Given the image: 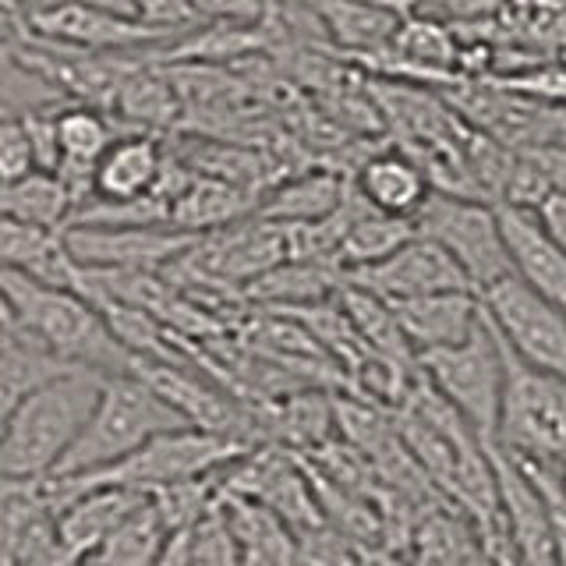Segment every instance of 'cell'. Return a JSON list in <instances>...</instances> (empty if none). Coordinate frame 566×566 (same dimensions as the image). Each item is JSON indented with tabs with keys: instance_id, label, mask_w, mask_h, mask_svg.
<instances>
[{
	"instance_id": "cb8c5ba5",
	"label": "cell",
	"mask_w": 566,
	"mask_h": 566,
	"mask_svg": "<svg viewBox=\"0 0 566 566\" xmlns=\"http://www.w3.org/2000/svg\"><path fill=\"white\" fill-rule=\"evenodd\" d=\"M0 212L25 227L61 234L75 212V195L61 181V174L32 170L18 181L0 185Z\"/></svg>"
},
{
	"instance_id": "d4e9b609",
	"label": "cell",
	"mask_w": 566,
	"mask_h": 566,
	"mask_svg": "<svg viewBox=\"0 0 566 566\" xmlns=\"http://www.w3.org/2000/svg\"><path fill=\"white\" fill-rule=\"evenodd\" d=\"M170 538H174V531L167 527L164 513H159L153 495L146 492L142 503L106 535V542L85 563L88 566H153L164 556Z\"/></svg>"
},
{
	"instance_id": "44dd1931",
	"label": "cell",
	"mask_w": 566,
	"mask_h": 566,
	"mask_svg": "<svg viewBox=\"0 0 566 566\" xmlns=\"http://www.w3.org/2000/svg\"><path fill=\"white\" fill-rule=\"evenodd\" d=\"M259 206L255 191L238 188L223 181V177L199 174L188 177L185 188L177 191L170 206V227L188 230V234H209V230H223L244 217H252Z\"/></svg>"
},
{
	"instance_id": "7402d4cb",
	"label": "cell",
	"mask_w": 566,
	"mask_h": 566,
	"mask_svg": "<svg viewBox=\"0 0 566 566\" xmlns=\"http://www.w3.org/2000/svg\"><path fill=\"white\" fill-rule=\"evenodd\" d=\"M418 234L415 220L407 217H389V212L371 209L358 191L350 185L347 195V223L340 244H336V265L347 270H361V265H371L386 255H394L403 241H411Z\"/></svg>"
},
{
	"instance_id": "ac0fdd59",
	"label": "cell",
	"mask_w": 566,
	"mask_h": 566,
	"mask_svg": "<svg viewBox=\"0 0 566 566\" xmlns=\"http://www.w3.org/2000/svg\"><path fill=\"white\" fill-rule=\"evenodd\" d=\"M350 185L371 209L407 220H415L421 202L432 195L429 177L403 149H379L365 156L358 170H354Z\"/></svg>"
},
{
	"instance_id": "9a60e30c",
	"label": "cell",
	"mask_w": 566,
	"mask_h": 566,
	"mask_svg": "<svg viewBox=\"0 0 566 566\" xmlns=\"http://www.w3.org/2000/svg\"><path fill=\"white\" fill-rule=\"evenodd\" d=\"M389 305H394L397 323L415 354L460 344L482 323V301H478L474 291H439V294L389 301Z\"/></svg>"
},
{
	"instance_id": "4dcf8cb0",
	"label": "cell",
	"mask_w": 566,
	"mask_h": 566,
	"mask_svg": "<svg viewBox=\"0 0 566 566\" xmlns=\"http://www.w3.org/2000/svg\"><path fill=\"white\" fill-rule=\"evenodd\" d=\"M32 170H40V164H35L25 117L18 111H0V185L18 181Z\"/></svg>"
},
{
	"instance_id": "d6986e66",
	"label": "cell",
	"mask_w": 566,
	"mask_h": 566,
	"mask_svg": "<svg viewBox=\"0 0 566 566\" xmlns=\"http://www.w3.org/2000/svg\"><path fill=\"white\" fill-rule=\"evenodd\" d=\"M407 548H411L407 556L411 566H492L474 521L450 500L424 513Z\"/></svg>"
},
{
	"instance_id": "8992f818",
	"label": "cell",
	"mask_w": 566,
	"mask_h": 566,
	"mask_svg": "<svg viewBox=\"0 0 566 566\" xmlns=\"http://www.w3.org/2000/svg\"><path fill=\"white\" fill-rule=\"evenodd\" d=\"M418 234L432 238L453 255V262L468 273L474 291H485L489 283L513 273V262L506 252L500 209L468 195L432 191L415 212Z\"/></svg>"
},
{
	"instance_id": "ba28073f",
	"label": "cell",
	"mask_w": 566,
	"mask_h": 566,
	"mask_svg": "<svg viewBox=\"0 0 566 566\" xmlns=\"http://www.w3.org/2000/svg\"><path fill=\"white\" fill-rule=\"evenodd\" d=\"M25 35L93 53H135L146 46H170L177 35L114 14L93 0H50L25 11Z\"/></svg>"
},
{
	"instance_id": "d590c367",
	"label": "cell",
	"mask_w": 566,
	"mask_h": 566,
	"mask_svg": "<svg viewBox=\"0 0 566 566\" xmlns=\"http://www.w3.org/2000/svg\"><path fill=\"white\" fill-rule=\"evenodd\" d=\"M361 566H411L403 559V553H394V548H365Z\"/></svg>"
},
{
	"instance_id": "ffe728a7",
	"label": "cell",
	"mask_w": 566,
	"mask_h": 566,
	"mask_svg": "<svg viewBox=\"0 0 566 566\" xmlns=\"http://www.w3.org/2000/svg\"><path fill=\"white\" fill-rule=\"evenodd\" d=\"M223 517L238 538V566H297L294 531L270 506L220 489Z\"/></svg>"
},
{
	"instance_id": "2e32d148",
	"label": "cell",
	"mask_w": 566,
	"mask_h": 566,
	"mask_svg": "<svg viewBox=\"0 0 566 566\" xmlns=\"http://www.w3.org/2000/svg\"><path fill=\"white\" fill-rule=\"evenodd\" d=\"M167 170L164 142L153 132L117 135L93 170V199L99 202H132L156 191Z\"/></svg>"
},
{
	"instance_id": "30bf717a",
	"label": "cell",
	"mask_w": 566,
	"mask_h": 566,
	"mask_svg": "<svg viewBox=\"0 0 566 566\" xmlns=\"http://www.w3.org/2000/svg\"><path fill=\"white\" fill-rule=\"evenodd\" d=\"M344 280L379 294L382 301H403V297H421L439 291H474L468 273L453 262L447 248L424 234L403 241L394 255H386L379 262L361 265V270H347Z\"/></svg>"
},
{
	"instance_id": "277c9868",
	"label": "cell",
	"mask_w": 566,
	"mask_h": 566,
	"mask_svg": "<svg viewBox=\"0 0 566 566\" xmlns=\"http://www.w3.org/2000/svg\"><path fill=\"white\" fill-rule=\"evenodd\" d=\"M500 350H503V400H500V429H495L492 442H500L513 457L566 460V379L548 368L524 361L521 354H513L503 344V336H500Z\"/></svg>"
},
{
	"instance_id": "603a6c76",
	"label": "cell",
	"mask_w": 566,
	"mask_h": 566,
	"mask_svg": "<svg viewBox=\"0 0 566 566\" xmlns=\"http://www.w3.org/2000/svg\"><path fill=\"white\" fill-rule=\"evenodd\" d=\"M350 181L336 170H308L291 181L276 185L265 199H259L255 217L276 220V223H315L333 217L344 206Z\"/></svg>"
},
{
	"instance_id": "5b68a950",
	"label": "cell",
	"mask_w": 566,
	"mask_h": 566,
	"mask_svg": "<svg viewBox=\"0 0 566 566\" xmlns=\"http://www.w3.org/2000/svg\"><path fill=\"white\" fill-rule=\"evenodd\" d=\"M418 371L442 400L457 407V415L482 436V442L495 439L503 400V350L485 315L460 344L418 354Z\"/></svg>"
},
{
	"instance_id": "f1b7e54d",
	"label": "cell",
	"mask_w": 566,
	"mask_h": 566,
	"mask_svg": "<svg viewBox=\"0 0 566 566\" xmlns=\"http://www.w3.org/2000/svg\"><path fill=\"white\" fill-rule=\"evenodd\" d=\"M297 542V566H361L365 548L344 535L329 521H318L294 535Z\"/></svg>"
},
{
	"instance_id": "8fae6325",
	"label": "cell",
	"mask_w": 566,
	"mask_h": 566,
	"mask_svg": "<svg viewBox=\"0 0 566 566\" xmlns=\"http://www.w3.org/2000/svg\"><path fill=\"white\" fill-rule=\"evenodd\" d=\"M485 450H489L492 474H495L503 527L510 535L513 553H517V563L521 566H559L553 521H548L538 485L531 482L527 471L500 447V442H485Z\"/></svg>"
},
{
	"instance_id": "e575fe53",
	"label": "cell",
	"mask_w": 566,
	"mask_h": 566,
	"mask_svg": "<svg viewBox=\"0 0 566 566\" xmlns=\"http://www.w3.org/2000/svg\"><path fill=\"white\" fill-rule=\"evenodd\" d=\"M25 35V14L11 0H0V46H11Z\"/></svg>"
},
{
	"instance_id": "836d02e7",
	"label": "cell",
	"mask_w": 566,
	"mask_h": 566,
	"mask_svg": "<svg viewBox=\"0 0 566 566\" xmlns=\"http://www.w3.org/2000/svg\"><path fill=\"white\" fill-rule=\"evenodd\" d=\"M531 212L538 217V223H542L545 234L553 238V241L563 248V252H566V191H559V188H556V191H548L545 199H542L535 209H531Z\"/></svg>"
},
{
	"instance_id": "484cf974",
	"label": "cell",
	"mask_w": 566,
	"mask_h": 566,
	"mask_svg": "<svg viewBox=\"0 0 566 566\" xmlns=\"http://www.w3.org/2000/svg\"><path fill=\"white\" fill-rule=\"evenodd\" d=\"M111 114H117L120 120H128L135 132L159 135L177 117V93L156 67L138 61L128 75H124Z\"/></svg>"
},
{
	"instance_id": "ab89813d",
	"label": "cell",
	"mask_w": 566,
	"mask_h": 566,
	"mask_svg": "<svg viewBox=\"0 0 566 566\" xmlns=\"http://www.w3.org/2000/svg\"><path fill=\"white\" fill-rule=\"evenodd\" d=\"M0 111H8V106H4V103H0Z\"/></svg>"
},
{
	"instance_id": "8d00e7d4",
	"label": "cell",
	"mask_w": 566,
	"mask_h": 566,
	"mask_svg": "<svg viewBox=\"0 0 566 566\" xmlns=\"http://www.w3.org/2000/svg\"><path fill=\"white\" fill-rule=\"evenodd\" d=\"M153 566H188V556H185V542H181V531L167 542V548H164V556H159Z\"/></svg>"
},
{
	"instance_id": "1f68e13d",
	"label": "cell",
	"mask_w": 566,
	"mask_h": 566,
	"mask_svg": "<svg viewBox=\"0 0 566 566\" xmlns=\"http://www.w3.org/2000/svg\"><path fill=\"white\" fill-rule=\"evenodd\" d=\"M202 25H262L270 22L273 0H191Z\"/></svg>"
},
{
	"instance_id": "3957f363",
	"label": "cell",
	"mask_w": 566,
	"mask_h": 566,
	"mask_svg": "<svg viewBox=\"0 0 566 566\" xmlns=\"http://www.w3.org/2000/svg\"><path fill=\"white\" fill-rule=\"evenodd\" d=\"M181 424L185 418L138 371L103 376L93 415H88L78 439L71 442V450L61 457V464L53 468L50 478L111 468L120 457L135 453L142 442H149L167 429H181Z\"/></svg>"
},
{
	"instance_id": "9c48e42d",
	"label": "cell",
	"mask_w": 566,
	"mask_h": 566,
	"mask_svg": "<svg viewBox=\"0 0 566 566\" xmlns=\"http://www.w3.org/2000/svg\"><path fill=\"white\" fill-rule=\"evenodd\" d=\"M61 234L78 265L114 273H149V265L181 259L202 238L177 227H67Z\"/></svg>"
},
{
	"instance_id": "6da1fadb",
	"label": "cell",
	"mask_w": 566,
	"mask_h": 566,
	"mask_svg": "<svg viewBox=\"0 0 566 566\" xmlns=\"http://www.w3.org/2000/svg\"><path fill=\"white\" fill-rule=\"evenodd\" d=\"M0 291L11 301L14 329L25 333L50 358L103 376L135 371L138 358L117 340L103 312L85 294L46 283L14 265H0Z\"/></svg>"
},
{
	"instance_id": "e0dca14e",
	"label": "cell",
	"mask_w": 566,
	"mask_h": 566,
	"mask_svg": "<svg viewBox=\"0 0 566 566\" xmlns=\"http://www.w3.org/2000/svg\"><path fill=\"white\" fill-rule=\"evenodd\" d=\"M301 4L315 18L318 35H323L333 50H340L344 57H350L354 64H365L376 57V53L394 40V32L403 18L382 8L358 4V0H301Z\"/></svg>"
},
{
	"instance_id": "f546056e",
	"label": "cell",
	"mask_w": 566,
	"mask_h": 566,
	"mask_svg": "<svg viewBox=\"0 0 566 566\" xmlns=\"http://www.w3.org/2000/svg\"><path fill=\"white\" fill-rule=\"evenodd\" d=\"M510 93H517L524 99H535L545 106L566 111V64L563 61H535L524 64L517 71H506L503 78H495Z\"/></svg>"
},
{
	"instance_id": "83f0119b",
	"label": "cell",
	"mask_w": 566,
	"mask_h": 566,
	"mask_svg": "<svg viewBox=\"0 0 566 566\" xmlns=\"http://www.w3.org/2000/svg\"><path fill=\"white\" fill-rule=\"evenodd\" d=\"M188 566H238V538L230 531L223 506H209L199 521L181 531Z\"/></svg>"
},
{
	"instance_id": "60d3db41",
	"label": "cell",
	"mask_w": 566,
	"mask_h": 566,
	"mask_svg": "<svg viewBox=\"0 0 566 566\" xmlns=\"http://www.w3.org/2000/svg\"><path fill=\"white\" fill-rule=\"evenodd\" d=\"M11 4H18V0H11ZM18 8H22V4H18Z\"/></svg>"
},
{
	"instance_id": "f35d334b",
	"label": "cell",
	"mask_w": 566,
	"mask_h": 566,
	"mask_svg": "<svg viewBox=\"0 0 566 566\" xmlns=\"http://www.w3.org/2000/svg\"><path fill=\"white\" fill-rule=\"evenodd\" d=\"M0 333H14V315H11V301L0 291Z\"/></svg>"
},
{
	"instance_id": "5bb4252c",
	"label": "cell",
	"mask_w": 566,
	"mask_h": 566,
	"mask_svg": "<svg viewBox=\"0 0 566 566\" xmlns=\"http://www.w3.org/2000/svg\"><path fill=\"white\" fill-rule=\"evenodd\" d=\"M142 495L146 492L117 489V485H96V489L71 495V500L53 513L64 559L85 563L106 542V535L142 503Z\"/></svg>"
},
{
	"instance_id": "7c38bea8",
	"label": "cell",
	"mask_w": 566,
	"mask_h": 566,
	"mask_svg": "<svg viewBox=\"0 0 566 566\" xmlns=\"http://www.w3.org/2000/svg\"><path fill=\"white\" fill-rule=\"evenodd\" d=\"M135 371L174 407L177 415L185 418V424H191V429L220 432V436H234V439H244V442H255L252 418H248L230 397H223L217 386H209L199 376H191L185 365L138 358Z\"/></svg>"
},
{
	"instance_id": "7a4b0ae2",
	"label": "cell",
	"mask_w": 566,
	"mask_h": 566,
	"mask_svg": "<svg viewBox=\"0 0 566 566\" xmlns=\"http://www.w3.org/2000/svg\"><path fill=\"white\" fill-rule=\"evenodd\" d=\"M103 371L64 365L29 386L0 432V478L43 482L78 439L99 397Z\"/></svg>"
},
{
	"instance_id": "52a82bcc",
	"label": "cell",
	"mask_w": 566,
	"mask_h": 566,
	"mask_svg": "<svg viewBox=\"0 0 566 566\" xmlns=\"http://www.w3.org/2000/svg\"><path fill=\"white\" fill-rule=\"evenodd\" d=\"M482 315L503 336V344L524 361L556 371L566 379V315L545 301L517 273H506L478 291Z\"/></svg>"
},
{
	"instance_id": "4fadbf2b",
	"label": "cell",
	"mask_w": 566,
	"mask_h": 566,
	"mask_svg": "<svg viewBox=\"0 0 566 566\" xmlns=\"http://www.w3.org/2000/svg\"><path fill=\"white\" fill-rule=\"evenodd\" d=\"M495 209H500L513 273L566 315V252L545 234L531 209H517V206H495Z\"/></svg>"
},
{
	"instance_id": "74e56055",
	"label": "cell",
	"mask_w": 566,
	"mask_h": 566,
	"mask_svg": "<svg viewBox=\"0 0 566 566\" xmlns=\"http://www.w3.org/2000/svg\"><path fill=\"white\" fill-rule=\"evenodd\" d=\"M358 4L382 8V11H394V14H411V11H415L411 0H358Z\"/></svg>"
},
{
	"instance_id": "d6a6232c",
	"label": "cell",
	"mask_w": 566,
	"mask_h": 566,
	"mask_svg": "<svg viewBox=\"0 0 566 566\" xmlns=\"http://www.w3.org/2000/svg\"><path fill=\"white\" fill-rule=\"evenodd\" d=\"M415 11L411 14H429L442 18L450 25H464V22H485L495 11H500L503 0H411Z\"/></svg>"
},
{
	"instance_id": "4316f807",
	"label": "cell",
	"mask_w": 566,
	"mask_h": 566,
	"mask_svg": "<svg viewBox=\"0 0 566 566\" xmlns=\"http://www.w3.org/2000/svg\"><path fill=\"white\" fill-rule=\"evenodd\" d=\"M270 421H273L270 424L273 436H280L283 442L315 450V447H323V442H329L336 411H333V400H326V397L297 394V397H287L283 403H276Z\"/></svg>"
}]
</instances>
